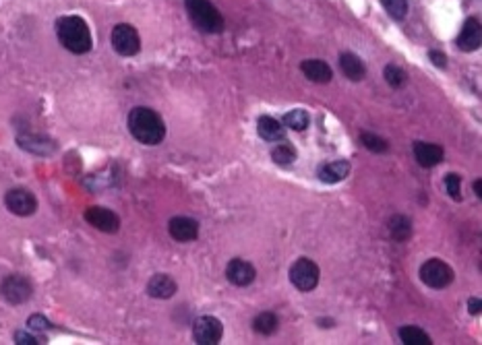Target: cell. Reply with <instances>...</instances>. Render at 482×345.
I'll return each mask as SVG.
<instances>
[{
    "instance_id": "obj_1",
    "label": "cell",
    "mask_w": 482,
    "mask_h": 345,
    "mask_svg": "<svg viewBox=\"0 0 482 345\" xmlns=\"http://www.w3.org/2000/svg\"><path fill=\"white\" fill-rule=\"evenodd\" d=\"M129 131L143 145H160L166 136V124L156 110L137 106L129 114Z\"/></svg>"
},
{
    "instance_id": "obj_8",
    "label": "cell",
    "mask_w": 482,
    "mask_h": 345,
    "mask_svg": "<svg viewBox=\"0 0 482 345\" xmlns=\"http://www.w3.org/2000/svg\"><path fill=\"white\" fill-rule=\"evenodd\" d=\"M224 327L215 317H199L193 324V339L199 345H217L222 341Z\"/></svg>"
},
{
    "instance_id": "obj_30",
    "label": "cell",
    "mask_w": 482,
    "mask_h": 345,
    "mask_svg": "<svg viewBox=\"0 0 482 345\" xmlns=\"http://www.w3.org/2000/svg\"><path fill=\"white\" fill-rule=\"evenodd\" d=\"M445 190L452 199L459 201L461 199V178L457 174H447L445 176Z\"/></svg>"
},
{
    "instance_id": "obj_13",
    "label": "cell",
    "mask_w": 482,
    "mask_h": 345,
    "mask_svg": "<svg viewBox=\"0 0 482 345\" xmlns=\"http://www.w3.org/2000/svg\"><path fill=\"white\" fill-rule=\"evenodd\" d=\"M168 232H170V236L176 240V242H183L185 244V242L197 240V236H199V223H197V219L185 217V215L172 217L170 223H168Z\"/></svg>"
},
{
    "instance_id": "obj_29",
    "label": "cell",
    "mask_w": 482,
    "mask_h": 345,
    "mask_svg": "<svg viewBox=\"0 0 482 345\" xmlns=\"http://www.w3.org/2000/svg\"><path fill=\"white\" fill-rule=\"evenodd\" d=\"M15 344L40 345V344H46V337H44L42 333H35V331H33V335H31V333H27V331H17V333H15Z\"/></svg>"
},
{
    "instance_id": "obj_3",
    "label": "cell",
    "mask_w": 482,
    "mask_h": 345,
    "mask_svg": "<svg viewBox=\"0 0 482 345\" xmlns=\"http://www.w3.org/2000/svg\"><path fill=\"white\" fill-rule=\"evenodd\" d=\"M188 17L197 29L205 33H219L224 31V17L217 13L210 0H185Z\"/></svg>"
},
{
    "instance_id": "obj_34",
    "label": "cell",
    "mask_w": 482,
    "mask_h": 345,
    "mask_svg": "<svg viewBox=\"0 0 482 345\" xmlns=\"http://www.w3.org/2000/svg\"><path fill=\"white\" fill-rule=\"evenodd\" d=\"M474 192H476V197H478V199H482V188H481V180H474Z\"/></svg>"
},
{
    "instance_id": "obj_4",
    "label": "cell",
    "mask_w": 482,
    "mask_h": 345,
    "mask_svg": "<svg viewBox=\"0 0 482 345\" xmlns=\"http://www.w3.org/2000/svg\"><path fill=\"white\" fill-rule=\"evenodd\" d=\"M290 281L300 292H313L319 286V267L311 259H298L290 267Z\"/></svg>"
},
{
    "instance_id": "obj_10",
    "label": "cell",
    "mask_w": 482,
    "mask_h": 345,
    "mask_svg": "<svg viewBox=\"0 0 482 345\" xmlns=\"http://www.w3.org/2000/svg\"><path fill=\"white\" fill-rule=\"evenodd\" d=\"M85 221L106 234H116L120 230V217L106 207H89L85 211Z\"/></svg>"
},
{
    "instance_id": "obj_19",
    "label": "cell",
    "mask_w": 482,
    "mask_h": 345,
    "mask_svg": "<svg viewBox=\"0 0 482 345\" xmlns=\"http://www.w3.org/2000/svg\"><path fill=\"white\" fill-rule=\"evenodd\" d=\"M340 69H342V73H344L350 81H362L365 79V75H367L365 62H362L356 54L352 52H344L340 56Z\"/></svg>"
},
{
    "instance_id": "obj_25",
    "label": "cell",
    "mask_w": 482,
    "mask_h": 345,
    "mask_svg": "<svg viewBox=\"0 0 482 345\" xmlns=\"http://www.w3.org/2000/svg\"><path fill=\"white\" fill-rule=\"evenodd\" d=\"M284 124L290 127L292 131H306L311 124V116L304 110H292L284 116Z\"/></svg>"
},
{
    "instance_id": "obj_14",
    "label": "cell",
    "mask_w": 482,
    "mask_h": 345,
    "mask_svg": "<svg viewBox=\"0 0 482 345\" xmlns=\"http://www.w3.org/2000/svg\"><path fill=\"white\" fill-rule=\"evenodd\" d=\"M443 147L435 145V143H425V141H416L414 143V158L423 165V168H435L443 161Z\"/></svg>"
},
{
    "instance_id": "obj_26",
    "label": "cell",
    "mask_w": 482,
    "mask_h": 345,
    "mask_svg": "<svg viewBox=\"0 0 482 345\" xmlns=\"http://www.w3.org/2000/svg\"><path fill=\"white\" fill-rule=\"evenodd\" d=\"M360 143H362L369 151H373V153H385V151H389V143H387L383 136H379V134L362 133L360 134Z\"/></svg>"
},
{
    "instance_id": "obj_23",
    "label": "cell",
    "mask_w": 482,
    "mask_h": 345,
    "mask_svg": "<svg viewBox=\"0 0 482 345\" xmlns=\"http://www.w3.org/2000/svg\"><path fill=\"white\" fill-rule=\"evenodd\" d=\"M271 160L275 161L277 165H292L296 161V149L290 143H280L271 149Z\"/></svg>"
},
{
    "instance_id": "obj_20",
    "label": "cell",
    "mask_w": 482,
    "mask_h": 345,
    "mask_svg": "<svg viewBox=\"0 0 482 345\" xmlns=\"http://www.w3.org/2000/svg\"><path fill=\"white\" fill-rule=\"evenodd\" d=\"M17 141H19V145H21L25 151L40 153V156H48V153H52L54 149H56V145H54L50 139L38 136V134H21Z\"/></svg>"
},
{
    "instance_id": "obj_12",
    "label": "cell",
    "mask_w": 482,
    "mask_h": 345,
    "mask_svg": "<svg viewBox=\"0 0 482 345\" xmlns=\"http://www.w3.org/2000/svg\"><path fill=\"white\" fill-rule=\"evenodd\" d=\"M226 277L232 286L236 288H246L255 281L257 277V271L255 267L251 265L248 261H242V259H232L228 267H226Z\"/></svg>"
},
{
    "instance_id": "obj_31",
    "label": "cell",
    "mask_w": 482,
    "mask_h": 345,
    "mask_svg": "<svg viewBox=\"0 0 482 345\" xmlns=\"http://www.w3.org/2000/svg\"><path fill=\"white\" fill-rule=\"evenodd\" d=\"M27 327H29V331H35V333H46L48 329H52L50 320L46 319V317H42V315H33V317H29V320H27Z\"/></svg>"
},
{
    "instance_id": "obj_21",
    "label": "cell",
    "mask_w": 482,
    "mask_h": 345,
    "mask_svg": "<svg viewBox=\"0 0 482 345\" xmlns=\"http://www.w3.org/2000/svg\"><path fill=\"white\" fill-rule=\"evenodd\" d=\"M387 230H389V234H391V238L394 240H398V242H406V240L410 238V234H412V223H410V219H408V217H403V215H396V217H391V219H389Z\"/></svg>"
},
{
    "instance_id": "obj_2",
    "label": "cell",
    "mask_w": 482,
    "mask_h": 345,
    "mask_svg": "<svg viewBox=\"0 0 482 345\" xmlns=\"http://www.w3.org/2000/svg\"><path fill=\"white\" fill-rule=\"evenodd\" d=\"M56 35H58L60 44L73 54H87L93 46L89 27L77 15L60 17L56 21Z\"/></svg>"
},
{
    "instance_id": "obj_16",
    "label": "cell",
    "mask_w": 482,
    "mask_h": 345,
    "mask_svg": "<svg viewBox=\"0 0 482 345\" xmlns=\"http://www.w3.org/2000/svg\"><path fill=\"white\" fill-rule=\"evenodd\" d=\"M176 281L172 279V277H168V275H163V273H158V275H154L151 279H149V283H147V293L151 296V298H158V300H168V298H172L174 293H176Z\"/></svg>"
},
{
    "instance_id": "obj_11",
    "label": "cell",
    "mask_w": 482,
    "mask_h": 345,
    "mask_svg": "<svg viewBox=\"0 0 482 345\" xmlns=\"http://www.w3.org/2000/svg\"><path fill=\"white\" fill-rule=\"evenodd\" d=\"M456 44L461 52H474V50H478L482 44L481 21H478V19H474V17H470V19L464 23V27H461V31H459V35H457Z\"/></svg>"
},
{
    "instance_id": "obj_17",
    "label": "cell",
    "mask_w": 482,
    "mask_h": 345,
    "mask_svg": "<svg viewBox=\"0 0 482 345\" xmlns=\"http://www.w3.org/2000/svg\"><path fill=\"white\" fill-rule=\"evenodd\" d=\"M350 174V163L348 161H331V163H325L319 168L317 176L319 180L327 182V185H335V182H342L346 180Z\"/></svg>"
},
{
    "instance_id": "obj_7",
    "label": "cell",
    "mask_w": 482,
    "mask_h": 345,
    "mask_svg": "<svg viewBox=\"0 0 482 345\" xmlns=\"http://www.w3.org/2000/svg\"><path fill=\"white\" fill-rule=\"evenodd\" d=\"M0 293L11 304H23V302H27L31 298L33 286H31V281L27 277H23V275H8L0 283Z\"/></svg>"
},
{
    "instance_id": "obj_28",
    "label": "cell",
    "mask_w": 482,
    "mask_h": 345,
    "mask_svg": "<svg viewBox=\"0 0 482 345\" xmlns=\"http://www.w3.org/2000/svg\"><path fill=\"white\" fill-rule=\"evenodd\" d=\"M381 4L398 21H402L403 17L408 15V0H381Z\"/></svg>"
},
{
    "instance_id": "obj_32",
    "label": "cell",
    "mask_w": 482,
    "mask_h": 345,
    "mask_svg": "<svg viewBox=\"0 0 482 345\" xmlns=\"http://www.w3.org/2000/svg\"><path fill=\"white\" fill-rule=\"evenodd\" d=\"M429 58H430V62H432L435 66H439V69H445V66H447V58H445V54L439 52V50H430Z\"/></svg>"
},
{
    "instance_id": "obj_22",
    "label": "cell",
    "mask_w": 482,
    "mask_h": 345,
    "mask_svg": "<svg viewBox=\"0 0 482 345\" xmlns=\"http://www.w3.org/2000/svg\"><path fill=\"white\" fill-rule=\"evenodd\" d=\"M400 339L403 345H430V337L418 327H402L400 329Z\"/></svg>"
},
{
    "instance_id": "obj_9",
    "label": "cell",
    "mask_w": 482,
    "mask_h": 345,
    "mask_svg": "<svg viewBox=\"0 0 482 345\" xmlns=\"http://www.w3.org/2000/svg\"><path fill=\"white\" fill-rule=\"evenodd\" d=\"M4 205L6 209L19 217H29L38 211V199L33 197V192H29L25 188H13L6 192L4 197Z\"/></svg>"
},
{
    "instance_id": "obj_15",
    "label": "cell",
    "mask_w": 482,
    "mask_h": 345,
    "mask_svg": "<svg viewBox=\"0 0 482 345\" xmlns=\"http://www.w3.org/2000/svg\"><path fill=\"white\" fill-rule=\"evenodd\" d=\"M300 71L304 73V77L313 83H329L331 77H333V71L331 66L325 62V60H319V58H311V60H304L300 64Z\"/></svg>"
},
{
    "instance_id": "obj_5",
    "label": "cell",
    "mask_w": 482,
    "mask_h": 345,
    "mask_svg": "<svg viewBox=\"0 0 482 345\" xmlns=\"http://www.w3.org/2000/svg\"><path fill=\"white\" fill-rule=\"evenodd\" d=\"M454 277H456L454 275V269L447 265V263L439 261V259H429L425 265L420 267V279H423V283H427L432 290H443V288L452 286Z\"/></svg>"
},
{
    "instance_id": "obj_33",
    "label": "cell",
    "mask_w": 482,
    "mask_h": 345,
    "mask_svg": "<svg viewBox=\"0 0 482 345\" xmlns=\"http://www.w3.org/2000/svg\"><path fill=\"white\" fill-rule=\"evenodd\" d=\"M468 312H470V315H481L482 302L478 298H470V300H468Z\"/></svg>"
},
{
    "instance_id": "obj_27",
    "label": "cell",
    "mask_w": 482,
    "mask_h": 345,
    "mask_svg": "<svg viewBox=\"0 0 482 345\" xmlns=\"http://www.w3.org/2000/svg\"><path fill=\"white\" fill-rule=\"evenodd\" d=\"M383 75H385V81L394 89H400L402 85H406V81H408V73L403 71L402 66H398V64H387L385 71H383Z\"/></svg>"
},
{
    "instance_id": "obj_24",
    "label": "cell",
    "mask_w": 482,
    "mask_h": 345,
    "mask_svg": "<svg viewBox=\"0 0 482 345\" xmlns=\"http://www.w3.org/2000/svg\"><path fill=\"white\" fill-rule=\"evenodd\" d=\"M280 327V320L273 312H261L257 319L253 320V329L261 335H273Z\"/></svg>"
},
{
    "instance_id": "obj_6",
    "label": "cell",
    "mask_w": 482,
    "mask_h": 345,
    "mask_svg": "<svg viewBox=\"0 0 482 345\" xmlns=\"http://www.w3.org/2000/svg\"><path fill=\"white\" fill-rule=\"evenodd\" d=\"M112 48L120 56H134L141 50V40L133 25L118 23L112 29Z\"/></svg>"
},
{
    "instance_id": "obj_18",
    "label": "cell",
    "mask_w": 482,
    "mask_h": 345,
    "mask_svg": "<svg viewBox=\"0 0 482 345\" xmlns=\"http://www.w3.org/2000/svg\"><path fill=\"white\" fill-rule=\"evenodd\" d=\"M257 133L261 139H265L269 143H275V141H284L286 136V129L282 127V122H277L275 118L271 116H261L257 120Z\"/></svg>"
}]
</instances>
